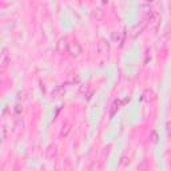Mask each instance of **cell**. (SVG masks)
<instances>
[{
  "label": "cell",
  "mask_w": 171,
  "mask_h": 171,
  "mask_svg": "<svg viewBox=\"0 0 171 171\" xmlns=\"http://www.w3.org/2000/svg\"><path fill=\"white\" fill-rule=\"evenodd\" d=\"M128 163H130V159H128L127 156H122L121 158V162H119V164H121V166H128Z\"/></svg>",
  "instance_id": "10"
},
{
  "label": "cell",
  "mask_w": 171,
  "mask_h": 171,
  "mask_svg": "<svg viewBox=\"0 0 171 171\" xmlns=\"http://www.w3.org/2000/svg\"><path fill=\"white\" fill-rule=\"evenodd\" d=\"M46 154H47V156H48V158H54L58 154L56 144H50V146L47 147V150H46Z\"/></svg>",
  "instance_id": "6"
},
{
  "label": "cell",
  "mask_w": 171,
  "mask_h": 171,
  "mask_svg": "<svg viewBox=\"0 0 171 171\" xmlns=\"http://www.w3.org/2000/svg\"><path fill=\"white\" fill-rule=\"evenodd\" d=\"M95 18L98 20H100L102 18H103V11L99 10V8H98V10H95Z\"/></svg>",
  "instance_id": "11"
},
{
  "label": "cell",
  "mask_w": 171,
  "mask_h": 171,
  "mask_svg": "<svg viewBox=\"0 0 171 171\" xmlns=\"http://www.w3.org/2000/svg\"><path fill=\"white\" fill-rule=\"evenodd\" d=\"M96 51L100 55H107V54L110 52V43L107 42L106 39L99 40V43H98V47H96Z\"/></svg>",
  "instance_id": "3"
},
{
  "label": "cell",
  "mask_w": 171,
  "mask_h": 171,
  "mask_svg": "<svg viewBox=\"0 0 171 171\" xmlns=\"http://www.w3.org/2000/svg\"><path fill=\"white\" fill-rule=\"evenodd\" d=\"M10 63H11V58H10V55H8V51H7V48H3V51H2V59H0L2 70H3V71L6 70Z\"/></svg>",
  "instance_id": "4"
},
{
  "label": "cell",
  "mask_w": 171,
  "mask_h": 171,
  "mask_svg": "<svg viewBox=\"0 0 171 171\" xmlns=\"http://www.w3.org/2000/svg\"><path fill=\"white\" fill-rule=\"evenodd\" d=\"M68 48H70V43L66 37H60L56 43V50L59 54H64V52H68Z\"/></svg>",
  "instance_id": "1"
},
{
  "label": "cell",
  "mask_w": 171,
  "mask_h": 171,
  "mask_svg": "<svg viewBox=\"0 0 171 171\" xmlns=\"http://www.w3.org/2000/svg\"><path fill=\"white\" fill-rule=\"evenodd\" d=\"M71 131V126H70V123H64V125L62 126V130H60V135L62 136H67L68 135V132Z\"/></svg>",
  "instance_id": "7"
},
{
  "label": "cell",
  "mask_w": 171,
  "mask_h": 171,
  "mask_svg": "<svg viewBox=\"0 0 171 171\" xmlns=\"http://www.w3.org/2000/svg\"><path fill=\"white\" fill-rule=\"evenodd\" d=\"M21 111H23V107H21L20 104H16L15 106V112H18V114H20Z\"/></svg>",
  "instance_id": "13"
},
{
  "label": "cell",
  "mask_w": 171,
  "mask_h": 171,
  "mask_svg": "<svg viewBox=\"0 0 171 171\" xmlns=\"http://www.w3.org/2000/svg\"><path fill=\"white\" fill-rule=\"evenodd\" d=\"M144 25H146V24H144V23H142V25H140V27H139V24H138V25H136V27L134 28V36H136V35H138V33H140V32H142V31H143Z\"/></svg>",
  "instance_id": "9"
},
{
  "label": "cell",
  "mask_w": 171,
  "mask_h": 171,
  "mask_svg": "<svg viewBox=\"0 0 171 171\" xmlns=\"http://www.w3.org/2000/svg\"><path fill=\"white\" fill-rule=\"evenodd\" d=\"M68 54L71 55L72 58H78L80 54H82V47H80L79 43L72 42L70 43V48H68Z\"/></svg>",
  "instance_id": "2"
},
{
  "label": "cell",
  "mask_w": 171,
  "mask_h": 171,
  "mask_svg": "<svg viewBox=\"0 0 171 171\" xmlns=\"http://www.w3.org/2000/svg\"><path fill=\"white\" fill-rule=\"evenodd\" d=\"M2 131H3V139H6V138H7V128H6V127H3V130H2Z\"/></svg>",
  "instance_id": "14"
},
{
  "label": "cell",
  "mask_w": 171,
  "mask_h": 171,
  "mask_svg": "<svg viewBox=\"0 0 171 171\" xmlns=\"http://www.w3.org/2000/svg\"><path fill=\"white\" fill-rule=\"evenodd\" d=\"M111 39H112L114 43H119V44H122L123 40H125V35H123L122 32H118V31H114L112 33H111Z\"/></svg>",
  "instance_id": "5"
},
{
  "label": "cell",
  "mask_w": 171,
  "mask_h": 171,
  "mask_svg": "<svg viewBox=\"0 0 171 171\" xmlns=\"http://www.w3.org/2000/svg\"><path fill=\"white\" fill-rule=\"evenodd\" d=\"M64 92H66V90H64V87H62V86H59V87H56L54 90V95L55 96H62Z\"/></svg>",
  "instance_id": "8"
},
{
  "label": "cell",
  "mask_w": 171,
  "mask_h": 171,
  "mask_svg": "<svg viewBox=\"0 0 171 171\" xmlns=\"http://www.w3.org/2000/svg\"><path fill=\"white\" fill-rule=\"evenodd\" d=\"M151 140H152L154 143H156V142H158V134H156L155 131H152V132H151Z\"/></svg>",
  "instance_id": "12"
}]
</instances>
